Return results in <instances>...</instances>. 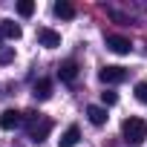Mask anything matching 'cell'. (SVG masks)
<instances>
[{"instance_id": "cell-1", "label": "cell", "mask_w": 147, "mask_h": 147, "mask_svg": "<svg viewBox=\"0 0 147 147\" xmlns=\"http://www.w3.org/2000/svg\"><path fill=\"white\" fill-rule=\"evenodd\" d=\"M23 124H26V130H29V138H32L35 144L46 141V136H49V133H52V127H55V121H52L49 115L38 113V110H29V113H23Z\"/></svg>"}, {"instance_id": "cell-2", "label": "cell", "mask_w": 147, "mask_h": 147, "mask_svg": "<svg viewBox=\"0 0 147 147\" xmlns=\"http://www.w3.org/2000/svg\"><path fill=\"white\" fill-rule=\"evenodd\" d=\"M121 136H124V141L127 144H141L144 138H147V121L144 118H138V115H130V118H124V124H121Z\"/></svg>"}, {"instance_id": "cell-3", "label": "cell", "mask_w": 147, "mask_h": 147, "mask_svg": "<svg viewBox=\"0 0 147 147\" xmlns=\"http://www.w3.org/2000/svg\"><path fill=\"white\" fill-rule=\"evenodd\" d=\"M127 66H118V63H110V66H104L101 72H98V78L104 81V84H124L127 81Z\"/></svg>"}, {"instance_id": "cell-4", "label": "cell", "mask_w": 147, "mask_h": 147, "mask_svg": "<svg viewBox=\"0 0 147 147\" xmlns=\"http://www.w3.org/2000/svg\"><path fill=\"white\" fill-rule=\"evenodd\" d=\"M107 49L115 52V55H130L133 43H130V38H124V35H107Z\"/></svg>"}, {"instance_id": "cell-5", "label": "cell", "mask_w": 147, "mask_h": 147, "mask_svg": "<svg viewBox=\"0 0 147 147\" xmlns=\"http://www.w3.org/2000/svg\"><path fill=\"white\" fill-rule=\"evenodd\" d=\"M23 124V113L18 110H3L0 113V130H18Z\"/></svg>"}, {"instance_id": "cell-6", "label": "cell", "mask_w": 147, "mask_h": 147, "mask_svg": "<svg viewBox=\"0 0 147 147\" xmlns=\"http://www.w3.org/2000/svg\"><path fill=\"white\" fill-rule=\"evenodd\" d=\"M38 43L46 46V49H55V46H61V35L55 29H49V26H40L38 29Z\"/></svg>"}, {"instance_id": "cell-7", "label": "cell", "mask_w": 147, "mask_h": 147, "mask_svg": "<svg viewBox=\"0 0 147 147\" xmlns=\"http://www.w3.org/2000/svg\"><path fill=\"white\" fill-rule=\"evenodd\" d=\"M81 141V130H78V124H69L63 133H61V138H58V147H75Z\"/></svg>"}, {"instance_id": "cell-8", "label": "cell", "mask_w": 147, "mask_h": 147, "mask_svg": "<svg viewBox=\"0 0 147 147\" xmlns=\"http://www.w3.org/2000/svg\"><path fill=\"white\" fill-rule=\"evenodd\" d=\"M58 78H61V81H66V84H72V81L78 78V61H72V58H69V61H63V63L58 66Z\"/></svg>"}, {"instance_id": "cell-9", "label": "cell", "mask_w": 147, "mask_h": 147, "mask_svg": "<svg viewBox=\"0 0 147 147\" xmlns=\"http://www.w3.org/2000/svg\"><path fill=\"white\" fill-rule=\"evenodd\" d=\"M87 118H90L92 127H104V124H107V107H101V104H90V107H87Z\"/></svg>"}, {"instance_id": "cell-10", "label": "cell", "mask_w": 147, "mask_h": 147, "mask_svg": "<svg viewBox=\"0 0 147 147\" xmlns=\"http://www.w3.org/2000/svg\"><path fill=\"white\" fill-rule=\"evenodd\" d=\"M32 95H35V101H46V98H52V81H49V78H40V81L32 87Z\"/></svg>"}, {"instance_id": "cell-11", "label": "cell", "mask_w": 147, "mask_h": 147, "mask_svg": "<svg viewBox=\"0 0 147 147\" xmlns=\"http://www.w3.org/2000/svg\"><path fill=\"white\" fill-rule=\"evenodd\" d=\"M0 32H3V38H9V40H18L23 32H20V26L18 23H12V20H3L0 23Z\"/></svg>"}, {"instance_id": "cell-12", "label": "cell", "mask_w": 147, "mask_h": 147, "mask_svg": "<svg viewBox=\"0 0 147 147\" xmlns=\"http://www.w3.org/2000/svg\"><path fill=\"white\" fill-rule=\"evenodd\" d=\"M55 15L63 18V20H72V18H75V6L66 3V0H61V3H55Z\"/></svg>"}, {"instance_id": "cell-13", "label": "cell", "mask_w": 147, "mask_h": 147, "mask_svg": "<svg viewBox=\"0 0 147 147\" xmlns=\"http://www.w3.org/2000/svg\"><path fill=\"white\" fill-rule=\"evenodd\" d=\"M18 15L20 18H32L35 15V3H32V0H20V3H18Z\"/></svg>"}, {"instance_id": "cell-14", "label": "cell", "mask_w": 147, "mask_h": 147, "mask_svg": "<svg viewBox=\"0 0 147 147\" xmlns=\"http://www.w3.org/2000/svg\"><path fill=\"white\" fill-rule=\"evenodd\" d=\"M101 104L104 107H113V104H118V95L113 90H107V92H101Z\"/></svg>"}, {"instance_id": "cell-15", "label": "cell", "mask_w": 147, "mask_h": 147, "mask_svg": "<svg viewBox=\"0 0 147 147\" xmlns=\"http://www.w3.org/2000/svg\"><path fill=\"white\" fill-rule=\"evenodd\" d=\"M136 98H138L141 104H147V81H138V84H136Z\"/></svg>"}, {"instance_id": "cell-16", "label": "cell", "mask_w": 147, "mask_h": 147, "mask_svg": "<svg viewBox=\"0 0 147 147\" xmlns=\"http://www.w3.org/2000/svg\"><path fill=\"white\" fill-rule=\"evenodd\" d=\"M12 61H15V49L3 46V49H0V63H12Z\"/></svg>"}, {"instance_id": "cell-17", "label": "cell", "mask_w": 147, "mask_h": 147, "mask_svg": "<svg viewBox=\"0 0 147 147\" xmlns=\"http://www.w3.org/2000/svg\"><path fill=\"white\" fill-rule=\"evenodd\" d=\"M0 40H3V32H0Z\"/></svg>"}]
</instances>
